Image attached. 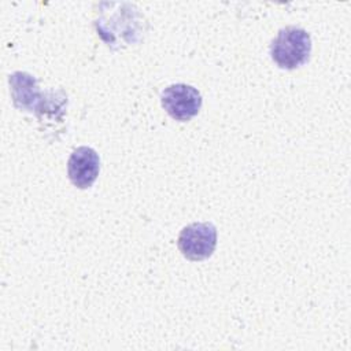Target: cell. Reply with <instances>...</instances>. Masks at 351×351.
<instances>
[{"instance_id":"cell-1","label":"cell","mask_w":351,"mask_h":351,"mask_svg":"<svg viewBox=\"0 0 351 351\" xmlns=\"http://www.w3.org/2000/svg\"><path fill=\"white\" fill-rule=\"evenodd\" d=\"M311 38L300 27L288 26L281 29L270 45V56L274 63L285 70H293L310 59Z\"/></svg>"},{"instance_id":"cell-2","label":"cell","mask_w":351,"mask_h":351,"mask_svg":"<svg viewBox=\"0 0 351 351\" xmlns=\"http://www.w3.org/2000/svg\"><path fill=\"white\" fill-rule=\"evenodd\" d=\"M217 245V229L211 222H193L178 236V248L189 261H203L211 256Z\"/></svg>"},{"instance_id":"cell-3","label":"cell","mask_w":351,"mask_h":351,"mask_svg":"<svg viewBox=\"0 0 351 351\" xmlns=\"http://www.w3.org/2000/svg\"><path fill=\"white\" fill-rule=\"evenodd\" d=\"M162 106L176 121L186 122L192 119L202 107L200 92L186 84H173L162 92Z\"/></svg>"},{"instance_id":"cell-4","label":"cell","mask_w":351,"mask_h":351,"mask_svg":"<svg viewBox=\"0 0 351 351\" xmlns=\"http://www.w3.org/2000/svg\"><path fill=\"white\" fill-rule=\"evenodd\" d=\"M10 85L12 101L19 110L34 111L37 117L43 112L49 93H40L37 80L33 75L16 71L10 75Z\"/></svg>"},{"instance_id":"cell-5","label":"cell","mask_w":351,"mask_h":351,"mask_svg":"<svg viewBox=\"0 0 351 351\" xmlns=\"http://www.w3.org/2000/svg\"><path fill=\"white\" fill-rule=\"evenodd\" d=\"M100 171L99 154L90 147H78L67 162V174L71 184L80 189L93 185Z\"/></svg>"}]
</instances>
